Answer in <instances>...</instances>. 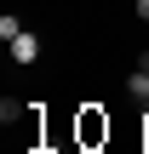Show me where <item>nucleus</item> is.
<instances>
[{"instance_id": "1", "label": "nucleus", "mask_w": 149, "mask_h": 154, "mask_svg": "<svg viewBox=\"0 0 149 154\" xmlns=\"http://www.w3.org/2000/svg\"><path fill=\"white\" fill-rule=\"evenodd\" d=\"M11 57H17V63H34V57H40V40H34V34L23 29V34L11 40Z\"/></svg>"}, {"instance_id": "2", "label": "nucleus", "mask_w": 149, "mask_h": 154, "mask_svg": "<svg viewBox=\"0 0 149 154\" xmlns=\"http://www.w3.org/2000/svg\"><path fill=\"white\" fill-rule=\"evenodd\" d=\"M126 97L132 103H149V69H132L126 74Z\"/></svg>"}, {"instance_id": "3", "label": "nucleus", "mask_w": 149, "mask_h": 154, "mask_svg": "<svg viewBox=\"0 0 149 154\" xmlns=\"http://www.w3.org/2000/svg\"><path fill=\"white\" fill-rule=\"evenodd\" d=\"M17 34H23V17H11V11H6V17H0V40H6V46H11V40H17Z\"/></svg>"}, {"instance_id": "4", "label": "nucleus", "mask_w": 149, "mask_h": 154, "mask_svg": "<svg viewBox=\"0 0 149 154\" xmlns=\"http://www.w3.org/2000/svg\"><path fill=\"white\" fill-rule=\"evenodd\" d=\"M132 17H144V23H149V0H138V6H132Z\"/></svg>"}, {"instance_id": "5", "label": "nucleus", "mask_w": 149, "mask_h": 154, "mask_svg": "<svg viewBox=\"0 0 149 154\" xmlns=\"http://www.w3.org/2000/svg\"><path fill=\"white\" fill-rule=\"evenodd\" d=\"M144 137H149V103H144Z\"/></svg>"}, {"instance_id": "6", "label": "nucleus", "mask_w": 149, "mask_h": 154, "mask_svg": "<svg viewBox=\"0 0 149 154\" xmlns=\"http://www.w3.org/2000/svg\"><path fill=\"white\" fill-rule=\"evenodd\" d=\"M138 69H149V51H144V57H138Z\"/></svg>"}]
</instances>
